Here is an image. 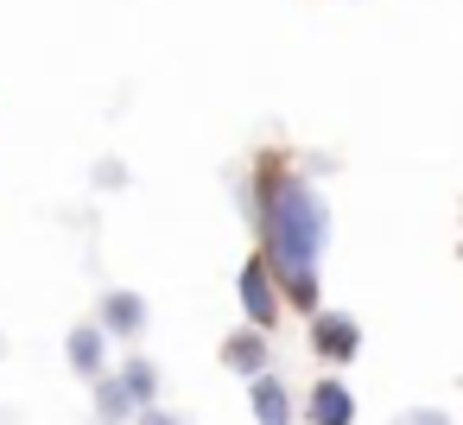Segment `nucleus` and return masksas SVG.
Here are the masks:
<instances>
[{
    "instance_id": "nucleus-10",
    "label": "nucleus",
    "mask_w": 463,
    "mask_h": 425,
    "mask_svg": "<svg viewBox=\"0 0 463 425\" xmlns=\"http://www.w3.org/2000/svg\"><path fill=\"white\" fill-rule=\"evenodd\" d=\"M128 419H140V406L128 400V387H121V374H109V381H96V425H128Z\"/></svg>"
},
{
    "instance_id": "nucleus-1",
    "label": "nucleus",
    "mask_w": 463,
    "mask_h": 425,
    "mask_svg": "<svg viewBox=\"0 0 463 425\" xmlns=\"http://www.w3.org/2000/svg\"><path fill=\"white\" fill-rule=\"evenodd\" d=\"M254 229H260V254H267L286 305L305 311V324H311L324 311L317 260H324V241H330V210H324L317 184L305 172L260 165L254 172Z\"/></svg>"
},
{
    "instance_id": "nucleus-13",
    "label": "nucleus",
    "mask_w": 463,
    "mask_h": 425,
    "mask_svg": "<svg viewBox=\"0 0 463 425\" xmlns=\"http://www.w3.org/2000/svg\"><path fill=\"white\" fill-rule=\"evenodd\" d=\"M134 425H184V419H178V412H165V406H153V412H140Z\"/></svg>"
},
{
    "instance_id": "nucleus-4",
    "label": "nucleus",
    "mask_w": 463,
    "mask_h": 425,
    "mask_svg": "<svg viewBox=\"0 0 463 425\" xmlns=\"http://www.w3.org/2000/svg\"><path fill=\"white\" fill-rule=\"evenodd\" d=\"M96 324H102L109 336H121V343H134V336L153 324V305H146V292H134V286H109L102 305H96Z\"/></svg>"
},
{
    "instance_id": "nucleus-9",
    "label": "nucleus",
    "mask_w": 463,
    "mask_h": 425,
    "mask_svg": "<svg viewBox=\"0 0 463 425\" xmlns=\"http://www.w3.org/2000/svg\"><path fill=\"white\" fill-rule=\"evenodd\" d=\"M121 387H128V400H134L140 412L159 406V368H153L146 355H128V362H121Z\"/></svg>"
},
{
    "instance_id": "nucleus-3",
    "label": "nucleus",
    "mask_w": 463,
    "mask_h": 425,
    "mask_svg": "<svg viewBox=\"0 0 463 425\" xmlns=\"http://www.w3.org/2000/svg\"><path fill=\"white\" fill-rule=\"evenodd\" d=\"M311 349H317L324 368H349L362 355V324L349 311H317L311 317Z\"/></svg>"
},
{
    "instance_id": "nucleus-5",
    "label": "nucleus",
    "mask_w": 463,
    "mask_h": 425,
    "mask_svg": "<svg viewBox=\"0 0 463 425\" xmlns=\"http://www.w3.org/2000/svg\"><path fill=\"white\" fill-rule=\"evenodd\" d=\"M109 343H115V336H109L102 324H71V330H64V362H71V374L90 381V387L109 381Z\"/></svg>"
},
{
    "instance_id": "nucleus-8",
    "label": "nucleus",
    "mask_w": 463,
    "mask_h": 425,
    "mask_svg": "<svg viewBox=\"0 0 463 425\" xmlns=\"http://www.w3.org/2000/svg\"><path fill=\"white\" fill-rule=\"evenodd\" d=\"M248 412H254V425H292V387L279 381V374H260V381H248Z\"/></svg>"
},
{
    "instance_id": "nucleus-2",
    "label": "nucleus",
    "mask_w": 463,
    "mask_h": 425,
    "mask_svg": "<svg viewBox=\"0 0 463 425\" xmlns=\"http://www.w3.org/2000/svg\"><path fill=\"white\" fill-rule=\"evenodd\" d=\"M235 298H241V317H248L254 330H273V324H279L286 292H279L267 254H248V260H241V273H235Z\"/></svg>"
},
{
    "instance_id": "nucleus-7",
    "label": "nucleus",
    "mask_w": 463,
    "mask_h": 425,
    "mask_svg": "<svg viewBox=\"0 0 463 425\" xmlns=\"http://www.w3.org/2000/svg\"><path fill=\"white\" fill-rule=\"evenodd\" d=\"M222 368H229V374H241V387H248V381H260V374H273L267 330H254V324L229 330V336H222Z\"/></svg>"
},
{
    "instance_id": "nucleus-6",
    "label": "nucleus",
    "mask_w": 463,
    "mask_h": 425,
    "mask_svg": "<svg viewBox=\"0 0 463 425\" xmlns=\"http://www.w3.org/2000/svg\"><path fill=\"white\" fill-rule=\"evenodd\" d=\"M355 393H349V381L343 374H317L311 387H305V425H355Z\"/></svg>"
},
{
    "instance_id": "nucleus-11",
    "label": "nucleus",
    "mask_w": 463,
    "mask_h": 425,
    "mask_svg": "<svg viewBox=\"0 0 463 425\" xmlns=\"http://www.w3.org/2000/svg\"><path fill=\"white\" fill-rule=\"evenodd\" d=\"M96 184L102 191H128V165L121 159H96Z\"/></svg>"
},
{
    "instance_id": "nucleus-12",
    "label": "nucleus",
    "mask_w": 463,
    "mask_h": 425,
    "mask_svg": "<svg viewBox=\"0 0 463 425\" xmlns=\"http://www.w3.org/2000/svg\"><path fill=\"white\" fill-rule=\"evenodd\" d=\"M393 425H450V412H438V406H412V412H400Z\"/></svg>"
}]
</instances>
